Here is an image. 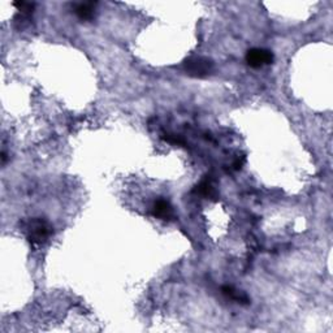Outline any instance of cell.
Segmentation results:
<instances>
[{"label": "cell", "instance_id": "cell-1", "mask_svg": "<svg viewBox=\"0 0 333 333\" xmlns=\"http://www.w3.org/2000/svg\"><path fill=\"white\" fill-rule=\"evenodd\" d=\"M24 230L29 242L33 245H42L50 238L52 229L47 222L42 219H30L24 222Z\"/></svg>", "mask_w": 333, "mask_h": 333}, {"label": "cell", "instance_id": "cell-2", "mask_svg": "<svg viewBox=\"0 0 333 333\" xmlns=\"http://www.w3.org/2000/svg\"><path fill=\"white\" fill-rule=\"evenodd\" d=\"M186 73L192 77L202 78L209 76L214 71V63L212 60L203 56H193L189 57L188 60L184 63Z\"/></svg>", "mask_w": 333, "mask_h": 333}, {"label": "cell", "instance_id": "cell-3", "mask_svg": "<svg viewBox=\"0 0 333 333\" xmlns=\"http://www.w3.org/2000/svg\"><path fill=\"white\" fill-rule=\"evenodd\" d=\"M273 61V54L264 48H251L246 54V63L251 68H262Z\"/></svg>", "mask_w": 333, "mask_h": 333}, {"label": "cell", "instance_id": "cell-4", "mask_svg": "<svg viewBox=\"0 0 333 333\" xmlns=\"http://www.w3.org/2000/svg\"><path fill=\"white\" fill-rule=\"evenodd\" d=\"M152 214H154V216H156V218L162 220H171L175 216V212H173L172 206L167 201H164V199H158L154 203Z\"/></svg>", "mask_w": 333, "mask_h": 333}, {"label": "cell", "instance_id": "cell-5", "mask_svg": "<svg viewBox=\"0 0 333 333\" xmlns=\"http://www.w3.org/2000/svg\"><path fill=\"white\" fill-rule=\"evenodd\" d=\"M97 3H78L73 7V12L81 20H91L94 17V8Z\"/></svg>", "mask_w": 333, "mask_h": 333}, {"label": "cell", "instance_id": "cell-6", "mask_svg": "<svg viewBox=\"0 0 333 333\" xmlns=\"http://www.w3.org/2000/svg\"><path fill=\"white\" fill-rule=\"evenodd\" d=\"M194 193L206 197V198H216V190L210 179H205L199 182L198 185L195 186Z\"/></svg>", "mask_w": 333, "mask_h": 333}, {"label": "cell", "instance_id": "cell-7", "mask_svg": "<svg viewBox=\"0 0 333 333\" xmlns=\"http://www.w3.org/2000/svg\"><path fill=\"white\" fill-rule=\"evenodd\" d=\"M222 293L224 294L225 297H228V298H230V300H234V301H239V302L242 303H247L249 302V300H247V297L245 296V294H241L239 292H237L234 288H233L232 285H224L222 288Z\"/></svg>", "mask_w": 333, "mask_h": 333}, {"label": "cell", "instance_id": "cell-8", "mask_svg": "<svg viewBox=\"0 0 333 333\" xmlns=\"http://www.w3.org/2000/svg\"><path fill=\"white\" fill-rule=\"evenodd\" d=\"M13 5L22 16H30L33 13L34 7H35V4L30 3V1H14Z\"/></svg>", "mask_w": 333, "mask_h": 333}, {"label": "cell", "instance_id": "cell-9", "mask_svg": "<svg viewBox=\"0 0 333 333\" xmlns=\"http://www.w3.org/2000/svg\"><path fill=\"white\" fill-rule=\"evenodd\" d=\"M164 139L168 143H172V145H181L184 146L185 145V141L181 138V137H179V135H175V134H165L164 135Z\"/></svg>", "mask_w": 333, "mask_h": 333}]
</instances>
